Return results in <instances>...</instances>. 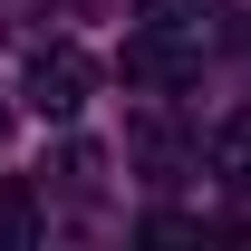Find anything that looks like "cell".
Returning a JSON list of instances; mask_svg holds the SVG:
<instances>
[{
	"label": "cell",
	"mask_w": 251,
	"mask_h": 251,
	"mask_svg": "<svg viewBox=\"0 0 251 251\" xmlns=\"http://www.w3.org/2000/svg\"><path fill=\"white\" fill-rule=\"evenodd\" d=\"M116 77H126V87H145V97H174V87L203 77V49H193L184 29H135V39L116 49Z\"/></svg>",
	"instance_id": "6da1fadb"
},
{
	"label": "cell",
	"mask_w": 251,
	"mask_h": 251,
	"mask_svg": "<svg viewBox=\"0 0 251 251\" xmlns=\"http://www.w3.org/2000/svg\"><path fill=\"white\" fill-rule=\"evenodd\" d=\"M20 97H29V116L68 126V116H77V106L97 97V58L58 39V49H39V58H29V77H20Z\"/></svg>",
	"instance_id": "7a4b0ae2"
},
{
	"label": "cell",
	"mask_w": 251,
	"mask_h": 251,
	"mask_svg": "<svg viewBox=\"0 0 251 251\" xmlns=\"http://www.w3.org/2000/svg\"><path fill=\"white\" fill-rule=\"evenodd\" d=\"M213 174L232 193H251V106H232V116H222V135H213Z\"/></svg>",
	"instance_id": "3957f363"
},
{
	"label": "cell",
	"mask_w": 251,
	"mask_h": 251,
	"mask_svg": "<svg viewBox=\"0 0 251 251\" xmlns=\"http://www.w3.org/2000/svg\"><path fill=\"white\" fill-rule=\"evenodd\" d=\"M29 242H39V193L0 184V251H29Z\"/></svg>",
	"instance_id": "277c9868"
},
{
	"label": "cell",
	"mask_w": 251,
	"mask_h": 251,
	"mask_svg": "<svg viewBox=\"0 0 251 251\" xmlns=\"http://www.w3.org/2000/svg\"><path fill=\"white\" fill-rule=\"evenodd\" d=\"M213 10H222V0H135V20H145V29H203V20H213Z\"/></svg>",
	"instance_id": "5b68a950"
},
{
	"label": "cell",
	"mask_w": 251,
	"mask_h": 251,
	"mask_svg": "<svg viewBox=\"0 0 251 251\" xmlns=\"http://www.w3.org/2000/svg\"><path fill=\"white\" fill-rule=\"evenodd\" d=\"M0 135H10V106H0Z\"/></svg>",
	"instance_id": "8992f818"
}]
</instances>
